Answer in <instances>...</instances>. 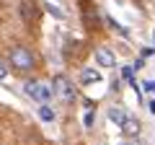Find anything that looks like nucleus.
<instances>
[{
  "instance_id": "nucleus-1",
  "label": "nucleus",
  "mask_w": 155,
  "mask_h": 145,
  "mask_svg": "<svg viewBox=\"0 0 155 145\" xmlns=\"http://www.w3.org/2000/svg\"><path fill=\"white\" fill-rule=\"evenodd\" d=\"M8 65H11L13 70H18V72H28V70L36 67V55H34L28 47L16 44V47H11V52H8Z\"/></svg>"
},
{
  "instance_id": "nucleus-2",
  "label": "nucleus",
  "mask_w": 155,
  "mask_h": 145,
  "mask_svg": "<svg viewBox=\"0 0 155 145\" xmlns=\"http://www.w3.org/2000/svg\"><path fill=\"white\" fill-rule=\"evenodd\" d=\"M23 91H26L28 99L39 101V104H47V101L54 96V86H49L47 80H26Z\"/></svg>"
},
{
  "instance_id": "nucleus-3",
  "label": "nucleus",
  "mask_w": 155,
  "mask_h": 145,
  "mask_svg": "<svg viewBox=\"0 0 155 145\" xmlns=\"http://www.w3.org/2000/svg\"><path fill=\"white\" fill-rule=\"evenodd\" d=\"M54 93L60 96L62 101H65V104H72V101L78 99V91H75V86L70 83V78H67V75H54Z\"/></svg>"
},
{
  "instance_id": "nucleus-4",
  "label": "nucleus",
  "mask_w": 155,
  "mask_h": 145,
  "mask_svg": "<svg viewBox=\"0 0 155 145\" xmlns=\"http://www.w3.org/2000/svg\"><path fill=\"white\" fill-rule=\"evenodd\" d=\"M18 13H21L26 26H34L36 23V5H34L31 0H18Z\"/></svg>"
},
{
  "instance_id": "nucleus-5",
  "label": "nucleus",
  "mask_w": 155,
  "mask_h": 145,
  "mask_svg": "<svg viewBox=\"0 0 155 145\" xmlns=\"http://www.w3.org/2000/svg\"><path fill=\"white\" fill-rule=\"evenodd\" d=\"M96 62H98L101 67H114L116 57H114V52H111L109 47H96Z\"/></svg>"
},
{
  "instance_id": "nucleus-6",
  "label": "nucleus",
  "mask_w": 155,
  "mask_h": 145,
  "mask_svg": "<svg viewBox=\"0 0 155 145\" xmlns=\"http://www.w3.org/2000/svg\"><path fill=\"white\" fill-rule=\"evenodd\" d=\"M119 127H122V135H124V137H137L140 130H142V127H140V119H134V117H127Z\"/></svg>"
},
{
  "instance_id": "nucleus-7",
  "label": "nucleus",
  "mask_w": 155,
  "mask_h": 145,
  "mask_svg": "<svg viewBox=\"0 0 155 145\" xmlns=\"http://www.w3.org/2000/svg\"><path fill=\"white\" fill-rule=\"evenodd\" d=\"M127 117H129V114H127L124 106H111V109H109V119H111V122H116V124H122Z\"/></svg>"
},
{
  "instance_id": "nucleus-8",
  "label": "nucleus",
  "mask_w": 155,
  "mask_h": 145,
  "mask_svg": "<svg viewBox=\"0 0 155 145\" xmlns=\"http://www.w3.org/2000/svg\"><path fill=\"white\" fill-rule=\"evenodd\" d=\"M80 80H83V83H98V80H101V72L93 70V67H85V70L80 72Z\"/></svg>"
},
{
  "instance_id": "nucleus-9",
  "label": "nucleus",
  "mask_w": 155,
  "mask_h": 145,
  "mask_svg": "<svg viewBox=\"0 0 155 145\" xmlns=\"http://www.w3.org/2000/svg\"><path fill=\"white\" fill-rule=\"evenodd\" d=\"M122 75L129 80V86L134 88V93L140 96V88H137V78H134V67H132V65H124V67H122Z\"/></svg>"
},
{
  "instance_id": "nucleus-10",
  "label": "nucleus",
  "mask_w": 155,
  "mask_h": 145,
  "mask_svg": "<svg viewBox=\"0 0 155 145\" xmlns=\"http://www.w3.org/2000/svg\"><path fill=\"white\" fill-rule=\"evenodd\" d=\"M36 112H39V119H41V122H54V109H52L49 104H41Z\"/></svg>"
},
{
  "instance_id": "nucleus-11",
  "label": "nucleus",
  "mask_w": 155,
  "mask_h": 145,
  "mask_svg": "<svg viewBox=\"0 0 155 145\" xmlns=\"http://www.w3.org/2000/svg\"><path fill=\"white\" fill-rule=\"evenodd\" d=\"M8 72H11L8 60H0V80H5V78H8Z\"/></svg>"
},
{
  "instance_id": "nucleus-12",
  "label": "nucleus",
  "mask_w": 155,
  "mask_h": 145,
  "mask_svg": "<svg viewBox=\"0 0 155 145\" xmlns=\"http://www.w3.org/2000/svg\"><path fill=\"white\" fill-rule=\"evenodd\" d=\"M44 5H47V11H49V13H52L54 18H65V13H62V11H60L57 5H52V3H44Z\"/></svg>"
},
{
  "instance_id": "nucleus-13",
  "label": "nucleus",
  "mask_w": 155,
  "mask_h": 145,
  "mask_svg": "<svg viewBox=\"0 0 155 145\" xmlns=\"http://www.w3.org/2000/svg\"><path fill=\"white\" fill-rule=\"evenodd\" d=\"M85 127H93V112L85 114Z\"/></svg>"
},
{
  "instance_id": "nucleus-14",
  "label": "nucleus",
  "mask_w": 155,
  "mask_h": 145,
  "mask_svg": "<svg viewBox=\"0 0 155 145\" xmlns=\"http://www.w3.org/2000/svg\"><path fill=\"white\" fill-rule=\"evenodd\" d=\"M145 88H147L150 93H155V80H145Z\"/></svg>"
},
{
  "instance_id": "nucleus-15",
  "label": "nucleus",
  "mask_w": 155,
  "mask_h": 145,
  "mask_svg": "<svg viewBox=\"0 0 155 145\" xmlns=\"http://www.w3.org/2000/svg\"><path fill=\"white\" fill-rule=\"evenodd\" d=\"M147 109H150V114H155V99H153V101L147 104Z\"/></svg>"
},
{
  "instance_id": "nucleus-16",
  "label": "nucleus",
  "mask_w": 155,
  "mask_h": 145,
  "mask_svg": "<svg viewBox=\"0 0 155 145\" xmlns=\"http://www.w3.org/2000/svg\"><path fill=\"white\" fill-rule=\"evenodd\" d=\"M153 42H155V31H153Z\"/></svg>"
}]
</instances>
